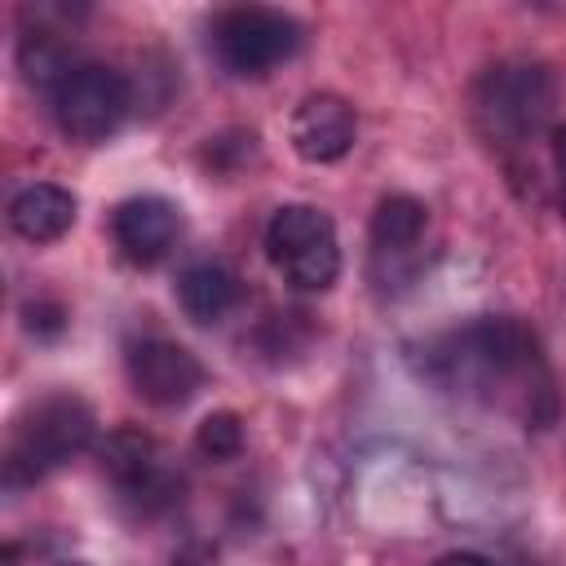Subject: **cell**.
Masks as SVG:
<instances>
[{"instance_id": "obj_8", "label": "cell", "mask_w": 566, "mask_h": 566, "mask_svg": "<svg viewBox=\"0 0 566 566\" xmlns=\"http://www.w3.org/2000/svg\"><path fill=\"white\" fill-rule=\"evenodd\" d=\"M424 226H429V212L411 195H389V199L376 203V217H371V279L380 287L411 279Z\"/></svg>"}, {"instance_id": "obj_15", "label": "cell", "mask_w": 566, "mask_h": 566, "mask_svg": "<svg viewBox=\"0 0 566 566\" xmlns=\"http://www.w3.org/2000/svg\"><path fill=\"white\" fill-rule=\"evenodd\" d=\"M195 447L208 455V460H234L243 451V420L234 411H212L203 416L199 433H195Z\"/></svg>"}, {"instance_id": "obj_16", "label": "cell", "mask_w": 566, "mask_h": 566, "mask_svg": "<svg viewBox=\"0 0 566 566\" xmlns=\"http://www.w3.org/2000/svg\"><path fill=\"white\" fill-rule=\"evenodd\" d=\"M27 327L35 336H57L66 327V310L57 301H35V305H27Z\"/></svg>"}, {"instance_id": "obj_18", "label": "cell", "mask_w": 566, "mask_h": 566, "mask_svg": "<svg viewBox=\"0 0 566 566\" xmlns=\"http://www.w3.org/2000/svg\"><path fill=\"white\" fill-rule=\"evenodd\" d=\"M433 566H491V562L478 557V553H447V557H438Z\"/></svg>"}, {"instance_id": "obj_4", "label": "cell", "mask_w": 566, "mask_h": 566, "mask_svg": "<svg viewBox=\"0 0 566 566\" xmlns=\"http://www.w3.org/2000/svg\"><path fill=\"white\" fill-rule=\"evenodd\" d=\"M265 252L274 270L301 292H327L340 274V243L327 212L310 203H283L265 226Z\"/></svg>"}, {"instance_id": "obj_6", "label": "cell", "mask_w": 566, "mask_h": 566, "mask_svg": "<svg viewBox=\"0 0 566 566\" xmlns=\"http://www.w3.org/2000/svg\"><path fill=\"white\" fill-rule=\"evenodd\" d=\"M49 97H53L57 128L75 142H106L133 106L128 80L102 62H80Z\"/></svg>"}, {"instance_id": "obj_9", "label": "cell", "mask_w": 566, "mask_h": 566, "mask_svg": "<svg viewBox=\"0 0 566 566\" xmlns=\"http://www.w3.org/2000/svg\"><path fill=\"white\" fill-rule=\"evenodd\" d=\"M102 469L115 482V491L124 500H137L146 513L159 509V504H168V495H172V473H168L159 447L146 433H137V429H115L106 438Z\"/></svg>"}, {"instance_id": "obj_2", "label": "cell", "mask_w": 566, "mask_h": 566, "mask_svg": "<svg viewBox=\"0 0 566 566\" xmlns=\"http://www.w3.org/2000/svg\"><path fill=\"white\" fill-rule=\"evenodd\" d=\"M93 442V411L84 398L75 394H53L40 398L9 433V451H4V482L9 486H27L40 482L44 473H53L57 464H66L71 455H80Z\"/></svg>"}, {"instance_id": "obj_11", "label": "cell", "mask_w": 566, "mask_h": 566, "mask_svg": "<svg viewBox=\"0 0 566 566\" xmlns=\"http://www.w3.org/2000/svg\"><path fill=\"white\" fill-rule=\"evenodd\" d=\"M358 137L354 106L336 93H305L292 111V150L310 164L340 159Z\"/></svg>"}, {"instance_id": "obj_3", "label": "cell", "mask_w": 566, "mask_h": 566, "mask_svg": "<svg viewBox=\"0 0 566 566\" xmlns=\"http://www.w3.org/2000/svg\"><path fill=\"white\" fill-rule=\"evenodd\" d=\"M548 111H553V80L544 66H531V62L491 66L473 97V115L495 146H517L535 137Z\"/></svg>"}, {"instance_id": "obj_14", "label": "cell", "mask_w": 566, "mask_h": 566, "mask_svg": "<svg viewBox=\"0 0 566 566\" xmlns=\"http://www.w3.org/2000/svg\"><path fill=\"white\" fill-rule=\"evenodd\" d=\"M18 62H22V75L35 84V88H44V93H53L80 62L71 57V49L57 40V35H49V31H31L27 40H22V49H18Z\"/></svg>"}, {"instance_id": "obj_5", "label": "cell", "mask_w": 566, "mask_h": 566, "mask_svg": "<svg viewBox=\"0 0 566 566\" xmlns=\"http://www.w3.org/2000/svg\"><path fill=\"white\" fill-rule=\"evenodd\" d=\"M208 35H212L217 62L243 80L270 75L279 62H287L301 49V22L287 18L283 9H261V4L217 13Z\"/></svg>"}, {"instance_id": "obj_17", "label": "cell", "mask_w": 566, "mask_h": 566, "mask_svg": "<svg viewBox=\"0 0 566 566\" xmlns=\"http://www.w3.org/2000/svg\"><path fill=\"white\" fill-rule=\"evenodd\" d=\"M553 168H557V203L566 217V128H553Z\"/></svg>"}, {"instance_id": "obj_12", "label": "cell", "mask_w": 566, "mask_h": 566, "mask_svg": "<svg viewBox=\"0 0 566 566\" xmlns=\"http://www.w3.org/2000/svg\"><path fill=\"white\" fill-rule=\"evenodd\" d=\"M177 301L190 323H221L239 305V274L226 261H195L177 274Z\"/></svg>"}, {"instance_id": "obj_1", "label": "cell", "mask_w": 566, "mask_h": 566, "mask_svg": "<svg viewBox=\"0 0 566 566\" xmlns=\"http://www.w3.org/2000/svg\"><path fill=\"white\" fill-rule=\"evenodd\" d=\"M424 367L442 389L486 402H522L531 416L535 394H548L535 336L517 318H478L438 336L424 354Z\"/></svg>"}, {"instance_id": "obj_10", "label": "cell", "mask_w": 566, "mask_h": 566, "mask_svg": "<svg viewBox=\"0 0 566 566\" xmlns=\"http://www.w3.org/2000/svg\"><path fill=\"white\" fill-rule=\"evenodd\" d=\"M111 234H115V248L133 265H155L181 239V208L164 195H133L115 208Z\"/></svg>"}, {"instance_id": "obj_7", "label": "cell", "mask_w": 566, "mask_h": 566, "mask_svg": "<svg viewBox=\"0 0 566 566\" xmlns=\"http://www.w3.org/2000/svg\"><path fill=\"white\" fill-rule=\"evenodd\" d=\"M124 367H128V380L133 389L155 402V407H181L199 394L203 385V367L199 358L177 345V340H164V336H142L128 345L124 354Z\"/></svg>"}, {"instance_id": "obj_13", "label": "cell", "mask_w": 566, "mask_h": 566, "mask_svg": "<svg viewBox=\"0 0 566 566\" xmlns=\"http://www.w3.org/2000/svg\"><path fill=\"white\" fill-rule=\"evenodd\" d=\"M9 221L27 243H57L75 226V195L53 181H35L9 203Z\"/></svg>"}]
</instances>
